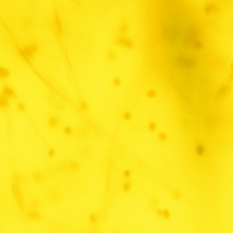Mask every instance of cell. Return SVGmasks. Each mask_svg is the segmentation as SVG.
<instances>
[{
    "label": "cell",
    "instance_id": "1",
    "mask_svg": "<svg viewBox=\"0 0 233 233\" xmlns=\"http://www.w3.org/2000/svg\"><path fill=\"white\" fill-rule=\"evenodd\" d=\"M115 44L118 46H122L123 48H127V49H131L133 48V41L128 38H125L122 37H117L115 39Z\"/></svg>",
    "mask_w": 233,
    "mask_h": 233
},
{
    "label": "cell",
    "instance_id": "18",
    "mask_svg": "<svg viewBox=\"0 0 233 233\" xmlns=\"http://www.w3.org/2000/svg\"><path fill=\"white\" fill-rule=\"evenodd\" d=\"M173 198H174L175 200H179L180 198H182L181 192H179V191H175V192L173 193Z\"/></svg>",
    "mask_w": 233,
    "mask_h": 233
},
{
    "label": "cell",
    "instance_id": "19",
    "mask_svg": "<svg viewBox=\"0 0 233 233\" xmlns=\"http://www.w3.org/2000/svg\"><path fill=\"white\" fill-rule=\"evenodd\" d=\"M55 153H56V152H55V149H53V148H51V149H50V150L48 151V156L50 157H52L54 156L55 154Z\"/></svg>",
    "mask_w": 233,
    "mask_h": 233
},
{
    "label": "cell",
    "instance_id": "17",
    "mask_svg": "<svg viewBox=\"0 0 233 233\" xmlns=\"http://www.w3.org/2000/svg\"><path fill=\"white\" fill-rule=\"evenodd\" d=\"M113 82H114V85H115L116 87H120L121 85L122 81L119 77H115V79H114V80H113Z\"/></svg>",
    "mask_w": 233,
    "mask_h": 233
},
{
    "label": "cell",
    "instance_id": "15",
    "mask_svg": "<svg viewBox=\"0 0 233 233\" xmlns=\"http://www.w3.org/2000/svg\"><path fill=\"white\" fill-rule=\"evenodd\" d=\"M17 107H18V110L20 111V112H25L26 109V105H25V103L23 102L19 103L18 104V106H17Z\"/></svg>",
    "mask_w": 233,
    "mask_h": 233
},
{
    "label": "cell",
    "instance_id": "13",
    "mask_svg": "<svg viewBox=\"0 0 233 233\" xmlns=\"http://www.w3.org/2000/svg\"><path fill=\"white\" fill-rule=\"evenodd\" d=\"M64 132L65 134L69 136V135L72 134V133H73V129H72V128H71V126H69V125H68V126H66V127H65V128L64 129Z\"/></svg>",
    "mask_w": 233,
    "mask_h": 233
},
{
    "label": "cell",
    "instance_id": "5",
    "mask_svg": "<svg viewBox=\"0 0 233 233\" xmlns=\"http://www.w3.org/2000/svg\"><path fill=\"white\" fill-rule=\"evenodd\" d=\"M10 74L11 71L7 68L1 67L0 69V77L2 79H6L7 77H9L10 76Z\"/></svg>",
    "mask_w": 233,
    "mask_h": 233
},
{
    "label": "cell",
    "instance_id": "9",
    "mask_svg": "<svg viewBox=\"0 0 233 233\" xmlns=\"http://www.w3.org/2000/svg\"><path fill=\"white\" fill-rule=\"evenodd\" d=\"M158 138H159V140L160 141L165 142V141L168 140V135H167L166 133L163 132V131H161V132H160L158 133Z\"/></svg>",
    "mask_w": 233,
    "mask_h": 233
},
{
    "label": "cell",
    "instance_id": "3",
    "mask_svg": "<svg viewBox=\"0 0 233 233\" xmlns=\"http://www.w3.org/2000/svg\"><path fill=\"white\" fill-rule=\"evenodd\" d=\"M48 125L51 127V128H56L58 124H59V120L55 116H51L48 118Z\"/></svg>",
    "mask_w": 233,
    "mask_h": 233
},
{
    "label": "cell",
    "instance_id": "4",
    "mask_svg": "<svg viewBox=\"0 0 233 233\" xmlns=\"http://www.w3.org/2000/svg\"><path fill=\"white\" fill-rule=\"evenodd\" d=\"M0 103H1V106L2 108H4V107H7L8 104H9V97L7 96L6 94H4V93H2L1 95V97H0Z\"/></svg>",
    "mask_w": 233,
    "mask_h": 233
},
{
    "label": "cell",
    "instance_id": "2",
    "mask_svg": "<svg viewBox=\"0 0 233 233\" xmlns=\"http://www.w3.org/2000/svg\"><path fill=\"white\" fill-rule=\"evenodd\" d=\"M230 90H231V85H230V83H227V84L224 85L222 87H221L220 89L219 90L217 93L218 96L223 97V96H226L230 93Z\"/></svg>",
    "mask_w": 233,
    "mask_h": 233
},
{
    "label": "cell",
    "instance_id": "8",
    "mask_svg": "<svg viewBox=\"0 0 233 233\" xmlns=\"http://www.w3.org/2000/svg\"><path fill=\"white\" fill-rule=\"evenodd\" d=\"M116 58H117V54H116V52L112 50H110L108 51V53H107V58L109 61L111 62H113L116 60Z\"/></svg>",
    "mask_w": 233,
    "mask_h": 233
},
{
    "label": "cell",
    "instance_id": "10",
    "mask_svg": "<svg viewBox=\"0 0 233 233\" xmlns=\"http://www.w3.org/2000/svg\"><path fill=\"white\" fill-rule=\"evenodd\" d=\"M157 93L155 90H149L147 92V96L149 99H154L155 97H157Z\"/></svg>",
    "mask_w": 233,
    "mask_h": 233
},
{
    "label": "cell",
    "instance_id": "11",
    "mask_svg": "<svg viewBox=\"0 0 233 233\" xmlns=\"http://www.w3.org/2000/svg\"><path fill=\"white\" fill-rule=\"evenodd\" d=\"M122 188H123V190H124L125 192H129L131 188V182H125L124 184H123V185H122Z\"/></svg>",
    "mask_w": 233,
    "mask_h": 233
},
{
    "label": "cell",
    "instance_id": "14",
    "mask_svg": "<svg viewBox=\"0 0 233 233\" xmlns=\"http://www.w3.org/2000/svg\"><path fill=\"white\" fill-rule=\"evenodd\" d=\"M123 118L126 121H130L132 119V115L130 112H125L123 114Z\"/></svg>",
    "mask_w": 233,
    "mask_h": 233
},
{
    "label": "cell",
    "instance_id": "20",
    "mask_svg": "<svg viewBox=\"0 0 233 233\" xmlns=\"http://www.w3.org/2000/svg\"><path fill=\"white\" fill-rule=\"evenodd\" d=\"M212 11V7L211 5H207L205 7V12L206 13H210Z\"/></svg>",
    "mask_w": 233,
    "mask_h": 233
},
{
    "label": "cell",
    "instance_id": "6",
    "mask_svg": "<svg viewBox=\"0 0 233 233\" xmlns=\"http://www.w3.org/2000/svg\"><path fill=\"white\" fill-rule=\"evenodd\" d=\"M195 153L199 157H202L205 153V147L202 144H198L195 147Z\"/></svg>",
    "mask_w": 233,
    "mask_h": 233
},
{
    "label": "cell",
    "instance_id": "16",
    "mask_svg": "<svg viewBox=\"0 0 233 233\" xmlns=\"http://www.w3.org/2000/svg\"><path fill=\"white\" fill-rule=\"evenodd\" d=\"M163 217L165 219H169L170 218V213L168 209H165L163 210Z\"/></svg>",
    "mask_w": 233,
    "mask_h": 233
},
{
    "label": "cell",
    "instance_id": "12",
    "mask_svg": "<svg viewBox=\"0 0 233 233\" xmlns=\"http://www.w3.org/2000/svg\"><path fill=\"white\" fill-rule=\"evenodd\" d=\"M148 128H149V130L151 131H155V130L157 129L156 122H153V121L149 122V124H148Z\"/></svg>",
    "mask_w": 233,
    "mask_h": 233
},
{
    "label": "cell",
    "instance_id": "7",
    "mask_svg": "<svg viewBox=\"0 0 233 233\" xmlns=\"http://www.w3.org/2000/svg\"><path fill=\"white\" fill-rule=\"evenodd\" d=\"M4 93L6 94L8 97H13L15 95V92L14 89L9 86H7L4 88Z\"/></svg>",
    "mask_w": 233,
    "mask_h": 233
},
{
    "label": "cell",
    "instance_id": "21",
    "mask_svg": "<svg viewBox=\"0 0 233 233\" xmlns=\"http://www.w3.org/2000/svg\"><path fill=\"white\" fill-rule=\"evenodd\" d=\"M124 176L125 177L128 178L129 176H131V171H130L129 170H125L124 171Z\"/></svg>",
    "mask_w": 233,
    "mask_h": 233
},
{
    "label": "cell",
    "instance_id": "22",
    "mask_svg": "<svg viewBox=\"0 0 233 233\" xmlns=\"http://www.w3.org/2000/svg\"><path fill=\"white\" fill-rule=\"evenodd\" d=\"M230 69H231V70L233 71V63H232L231 65H230Z\"/></svg>",
    "mask_w": 233,
    "mask_h": 233
}]
</instances>
